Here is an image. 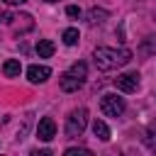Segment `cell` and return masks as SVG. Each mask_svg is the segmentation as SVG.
I'll return each mask as SVG.
<instances>
[{
	"label": "cell",
	"mask_w": 156,
	"mask_h": 156,
	"mask_svg": "<svg viewBox=\"0 0 156 156\" xmlns=\"http://www.w3.org/2000/svg\"><path fill=\"white\" fill-rule=\"evenodd\" d=\"M115 85H117V90H122V93H136V90H139V73H136V71H132V73H119V76L115 78Z\"/></svg>",
	"instance_id": "277c9868"
},
{
	"label": "cell",
	"mask_w": 156,
	"mask_h": 156,
	"mask_svg": "<svg viewBox=\"0 0 156 156\" xmlns=\"http://www.w3.org/2000/svg\"><path fill=\"white\" fill-rule=\"evenodd\" d=\"M37 54H39V58H49V56H54V41H51V39H39V44H37Z\"/></svg>",
	"instance_id": "8fae6325"
},
{
	"label": "cell",
	"mask_w": 156,
	"mask_h": 156,
	"mask_svg": "<svg viewBox=\"0 0 156 156\" xmlns=\"http://www.w3.org/2000/svg\"><path fill=\"white\" fill-rule=\"evenodd\" d=\"M93 134H95L100 141H110V127H107L102 119H95V122H93Z\"/></svg>",
	"instance_id": "30bf717a"
},
{
	"label": "cell",
	"mask_w": 156,
	"mask_h": 156,
	"mask_svg": "<svg viewBox=\"0 0 156 156\" xmlns=\"http://www.w3.org/2000/svg\"><path fill=\"white\" fill-rule=\"evenodd\" d=\"M78 39H80V34H78V29H76V27L63 29V44H66V46H76V44H78Z\"/></svg>",
	"instance_id": "4fadbf2b"
},
{
	"label": "cell",
	"mask_w": 156,
	"mask_h": 156,
	"mask_svg": "<svg viewBox=\"0 0 156 156\" xmlns=\"http://www.w3.org/2000/svg\"><path fill=\"white\" fill-rule=\"evenodd\" d=\"M2 20H5V15H0V22H2Z\"/></svg>",
	"instance_id": "ffe728a7"
},
{
	"label": "cell",
	"mask_w": 156,
	"mask_h": 156,
	"mask_svg": "<svg viewBox=\"0 0 156 156\" xmlns=\"http://www.w3.org/2000/svg\"><path fill=\"white\" fill-rule=\"evenodd\" d=\"M107 17H110V12H107V10H102V7H90V10H88V15H85V20H88V24H90V27L102 24Z\"/></svg>",
	"instance_id": "ba28073f"
},
{
	"label": "cell",
	"mask_w": 156,
	"mask_h": 156,
	"mask_svg": "<svg viewBox=\"0 0 156 156\" xmlns=\"http://www.w3.org/2000/svg\"><path fill=\"white\" fill-rule=\"evenodd\" d=\"M66 156H90V149H83V146H71L63 151Z\"/></svg>",
	"instance_id": "2e32d148"
},
{
	"label": "cell",
	"mask_w": 156,
	"mask_h": 156,
	"mask_svg": "<svg viewBox=\"0 0 156 156\" xmlns=\"http://www.w3.org/2000/svg\"><path fill=\"white\" fill-rule=\"evenodd\" d=\"M49 76H51V68H49V66L32 63V66L27 68V78H29V83H44V80H49Z\"/></svg>",
	"instance_id": "52a82bcc"
},
{
	"label": "cell",
	"mask_w": 156,
	"mask_h": 156,
	"mask_svg": "<svg viewBox=\"0 0 156 156\" xmlns=\"http://www.w3.org/2000/svg\"><path fill=\"white\" fill-rule=\"evenodd\" d=\"M20 71H22V63H20V58H7V61L2 63V73H5V76H10V78L20 76Z\"/></svg>",
	"instance_id": "9c48e42d"
},
{
	"label": "cell",
	"mask_w": 156,
	"mask_h": 156,
	"mask_svg": "<svg viewBox=\"0 0 156 156\" xmlns=\"http://www.w3.org/2000/svg\"><path fill=\"white\" fill-rule=\"evenodd\" d=\"M141 54H146V56H151V54H156V34H151V37H146L144 41H141Z\"/></svg>",
	"instance_id": "5bb4252c"
},
{
	"label": "cell",
	"mask_w": 156,
	"mask_h": 156,
	"mask_svg": "<svg viewBox=\"0 0 156 156\" xmlns=\"http://www.w3.org/2000/svg\"><path fill=\"white\" fill-rule=\"evenodd\" d=\"M7 5H22V2H27V0H5Z\"/></svg>",
	"instance_id": "ac0fdd59"
},
{
	"label": "cell",
	"mask_w": 156,
	"mask_h": 156,
	"mask_svg": "<svg viewBox=\"0 0 156 156\" xmlns=\"http://www.w3.org/2000/svg\"><path fill=\"white\" fill-rule=\"evenodd\" d=\"M124 100L119 98V95H115V93H105L102 98H100V110H102V115L105 117H119L122 112H124Z\"/></svg>",
	"instance_id": "3957f363"
},
{
	"label": "cell",
	"mask_w": 156,
	"mask_h": 156,
	"mask_svg": "<svg viewBox=\"0 0 156 156\" xmlns=\"http://www.w3.org/2000/svg\"><path fill=\"white\" fill-rule=\"evenodd\" d=\"M93 61L100 71H115L132 61V51L124 46H119V49L117 46H98L93 51Z\"/></svg>",
	"instance_id": "6da1fadb"
},
{
	"label": "cell",
	"mask_w": 156,
	"mask_h": 156,
	"mask_svg": "<svg viewBox=\"0 0 156 156\" xmlns=\"http://www.w3.org/2000/svg\"><path fill=\"white\" fill-rule=\"evenodd\" d=\"M144 141H146L149 151H154V154H156V119L146 127V136H144Z\"/></svg>",
	"instance_id": "7c38bea8"
},
{
	"label": "cell",
	"mask_w": 156,
	"mask_h": 156,
	"mask_svg": "<svg viewBox=\"0 0 156 156\" xmlns=\"http://www.w3.org/2000/svg\"><path fill=\"white\" fill-rule=\"evenodd\" d=\"M44 2H58V0H44Z\"/></svg>",
	"instance_id": "d6986e66"
},
{
	"label": "cell",
	"mask_w": 156,
	"mask_h": 156,
	"mask_svg": "<svg viewBox=\"0 0 156 156\" xmlns=\"http://www.w3.org/2000/svg\"><path fill=\"white\" fill-rule=\"evenodd\" d=\"M68 71H71V73H76V76H80V78H85V76H88V66H85L83 61H76Z\"/></svg>",
	"instance_id": "9a60e30c"
},
{
	"label": "cell",
	"mask_w": 156,
	"mask_h": 156,
	"mask_svg": "<svg viewBox=\"0 0 156 156\" xmlns=\"http://www.w3.org/2000/svg\"><path fill=\"white\" fill-rule=\"evenodd\" d=\"M83 83H85V78H80V76L71 73V71H66V73L58 78V85H61L63 93H76L78 88H83Z\"/></svg>",
	"instance_id": "5b68a950"
},
{
	"label": "cell",
	"mask_w": 156,
	"mask_h": 156,
	"mask_svg": "<svg viewBox=\"0 0 156 156\" xmlns=\"http://www.w3.org/2000/svg\"><path fill=\"white\" fill-rule=\"evenodd\" d=\"M66 15H68V17H80V7H78V5H68V7H66Z\"/></svg>",
	"instance_id": "e0dca14e"
},
{
	"label": "cell",
	"mask_w": 156,
	"mask_h": 156,
	"mask_svg": "<svg viewBox=\"0 0 156 156\" xmlns=\"http://www.w3.org/2000/svg\"><path fill=\"white\" fill-rule=\"evenodd\" d=\"M88 127V110L85 107H76L68 112L66 117V136L68 139H78Z\"/></svg>",
	"instance_id": "7a4b0ae2"
},
{
	"label": "cell",
	"mask_w": 156,
	"mask_h": 156,
	"mask_svg": "<svg viewBox=\"0 0 156 156\" xmlns=\"http://www.w3.org/2000/svg\"><path fill=\"white\" fill-rule=\"evenodd\" d=\"M37 136H39L41 141H51V139L56 136V122H54L51 117H41L39 124H37Z\"/></svg>",
	"instance_id": "8992f818"
}]
</instances>
